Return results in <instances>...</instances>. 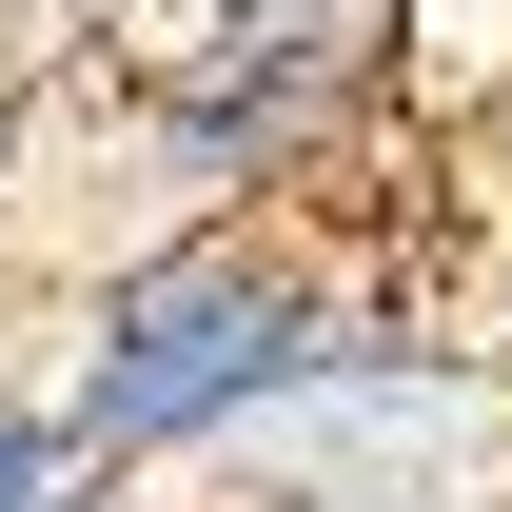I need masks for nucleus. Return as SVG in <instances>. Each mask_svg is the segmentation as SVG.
Segmentation results:
<instances>
[{
    "instance_id": "5",
    "label": "nucleus",
    "mask_w": 512,
    "mask_h": 512,
    "mask_svg": "<svg viewBox=\"0 0 512 512\" xmlns=\"http://www.w3.org/2000/svg\"><path fill=\"white\" fill-rule=\"evenodd\" d=\"M276 512H394V493H316V473H296V493H276Z\"/></svg>"
},
{
    "instance_id": "1",
    "label": "nucleus",
    "mask_w": 512,
    "mask_h": 512,
    "mask_svg": "<svg viewBox=\"0 0 512 512\" xmlns=\"http://www.w3.org/2000/svg\"><path fill=\"white\" fill-rule=\"evenodd\" d=\"M335 316H355V276H335L276 197L119 237L99 276H79V335H60V434H79V473L119 493V473H197V453L296 434V394L335 375Z\"/></svg>"
},
{
    "instance_id": "4",
    "label": "nucleus",
    "mask_w": 512,
    "mask_h": 512,
    "mask_svg": "<svg viewBox=\"0 0 512 512\" xmlns=\"http://www.w3.org/2000/svg\"><path fill=\"white\" fill-rule=\"evenodd\" d=\"M473 394H493V434H512V316H493V335H473Z\"/></svg>"
},
{
    "instance_id": "2",
    "label": "nucleus",
    "mask_w": 512,
    "mask_h": 512,
    "mask_svg": "<svg viewBox=\"0 0 512 512\" xmlns=\"http://www.w3.org/2000/svg\"><path fill=\"white\" fill-rule=\"evenodd\" d=\"M394 60H414V0H217V20H178L138 60V178H158V217L296 197L394 99Z\"/></svg>"
},
{
    "instance_id": "3",
    "label": "nucleus",
    "mask_w": 512,
    "mask_h": 512,
    "mask_svg": "<svg viewBox=\"0 0 512 512\" xmlns=\"http://www.w3.org/2000/svg\"><path fill=\"white\" fill-rule=\"evenodd\" d=\"M0 512H99V473H79V434H60V394H20V375H0Z\"/></svg>"
}]
</instances>
